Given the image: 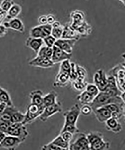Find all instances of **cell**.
Wrapping results in <instances>:
<instances>
[{
    "label": "cell",
    "instance_id": "20",
    "mask_svg": "<svg viewBox=\"0 0 125 150\" xmlns=\"http://www.w3.org/2000/svg\"><path fill=\"white\" fill-rule=\"evenodd\" d=\"M94 98L85 90L77 96V99L82 105H90L93 101Z\"/></svg>",
    "mask_w": 125,
    "mask_h": 150
},
{
    "label": "cell",
    "instance_id": "26",
    "mask_svg": "<svg viewBox=\"0 0 125 150\" xmlns=\"http://www.w3.org/2000/svg\"><path fill=\"white\" fill-rule=\"evenodd\" d=\"M62 38L66 39H75L78 40L79 37L75 32L74 29H72L70 27L65 26L63 28V33Z\"/></svg>",
    "mask_w": 125,
    "mask_h": 150
},
{
    "label": "cell",
    "instance_id": "6",
    "mask_svg": "<svg viewBox=\"0 0 125 150\" xmlns=\"http://www.w3.org/2000/svg\"><path fill=\"white\" fill-rule=\"evenodd\" d=\"M80 108L79 104H75L67 110L63 112L64 123L76 124L78 118L81 115Z\"/></svg>",
    "mask_w": 125,
    "mask_h": 150
},
{
    "label": "cell",
    "instance_id": "35",
    "mask_svg": "<svg viewBox=\"0 0 125 150\" xmlns=\"http://www.w3.org/2000/svg\"><path fill=\"white\" fill-rule=\"evenodd\" d=\"M63 30V28L62 26L58 28H53L51 35L57 40L59 39L62 38Z\"/></svg>",
    "mask_w": 125,
    "mask_h": 150
},
{
    "label": "cell",
    "instance_id": "14",
    "mask_svg": "<svg viewBox=\"0 0 125 150\" xmlns=\"http://www.w3.org/2000/svg\"><path fill=\"white\" fill-rule=\"evenodd\" d=\"M93 112L97 120L100 123H105L112 117L111 112L105 106L97 108Z\"/></svg>",
    "mask_w": 125,
    "mask_h": 150
},
{
    "label": "cell",
    "instance_id": "46",
    "mask_svg": "<svg viewBox=\"0 0 125 150\" xmlns=\"http://www.w3.org/2000/svg\"><path fill=\"white\" fill-rule=\"evenodd\" d=\"M6 106H7L4 103H0V117L4 111Z\"/></svg>",
    "mask_w": 125,
    "mask_h": 150
},
{
    "label": "cell",
    "instance_id": "44",
    "mask_svg": "<svg viewBox=\"0 0 125 150\" xmlns=\"http://www.w3.org/2000/svg\"><path fill=\"white\" fill-rule=\"evenodd\" d=\"M48 24L52 25L56 21V18L54 15L49 14L47 16Z\"/></svg>",
    "mask_w": 125,
    "mask_h": 150
},
{
    "label": "cell",
    "instance_id": "39",
    "mask_svg": "<svg viewBox=\"0 0 125 150\" xmlns=\"http://www.w3.org/2000/svg\"><path fill=\"white\" fill-rule=\"evenodd\" d=\"M60 134L65 141L70 143L73 138L74 134L68 131H65L60 132Z\"/></svg>",
    "mask_w": 125,
    "mask_h": 150
},
{
    "label": "cell",
    "instance_id": "51",
    "mask_svg": "<svg viewBox=\"0 0 125 150\" xmlns=\"http://www.w3.org/2000/svg\"><path fill=\"white\" fill-rule=\"evenodd\" d=\"M2 87L0 86V93H1V91H2Z\"/></svg>",
    "mask_w": 125,
    "mask_h": 150
},
{
    "label": "cell",
    "instance_id": "8",
    "mask_svg": "<svg viewBox=\"0 0 125 150\" xmlns=\"http://www.w3.org/2000/svg\"><path fill=\"white\" fill-rule=\"evenodd\" d=\"M62 111V103L60 102H57L55 104L45 107L42 114L39 116V120L41 122H46L53 115L60 113Z\"/></svg>",
    "mask_w": 125,
    "mask_h": 150
},
{
    "label": "cell",
    "instance_id": "18",
    "mask_svg": "<svg viewBox=\"0 0 125 150\" xmlns=\"http://www.w3.org/2000/svg\"><path fill=\"white\" fill-rule=\"evenodd\" d=\"M44 93L41 90H36L32 91L29 94V97L31 103L37 104L40 106H44Z\"/></svg>",
    "mask_w": 125,
    "mask_h": 150
},
{
    "label": "cell",
    "instance_id": "45",
    "mask_svg": "<svg viewBox=\"0 0 125 150\" xmlns=\"http://www.w3.org/2000/svg\"><path fill=\"white\" fill-rule=\"evenodd\" d=\"M7 32V29L3 25H0V37H3Z\"/></svg>",
    "mask_w": 125,
    "mask_h": 150
},
{
    "label": "cell",
    "instance_id": "41",
    "mask_svg": "<svg viewBox=\"0 0 125 150\" xmlns=\"http://www.w3.org/2000/svg\"><path fill=\"white\" fill-rule=\"evenodd\" d=\"M41 149L44 150H62L60 148L57 146L55 144H53L51 142H50L44 145Z\"/></svg>",
    "mask_w": 125,
    "mask_h": 150
},
{
    "label": "cell",
    "instance_id": "48",
    "mask_svg": "<svg viewBox=\"0 0 125 150\" xmlns=\"http://www.w3.org/2000/svg\"><path fill=\"white\" fill-rule=\"evenodd\" d=\"M6 136V134L0 131V144L2 143V141L4 140Z\"/></svg>",
    "mask_w": 125,
    "mask_h": 150
},
{
    "label": "cell",
    "instance_id": "19",
    "mask_svg": "<svg viewBox=\"0 0 125 150\" xmlns=\"http://www.w3.org/2000/svg\"><path fill=\"white\" fill-rule=\"evenodd\" d=\"M105 128L109 131L117 133L120 132L122 129V127L120 123L118 122L117 119L111 117L106 120Z\"/></svg>",
    "mask_w": 125,
    "mask_h": 150
},
{
    "label": "cell",
    "instance_id": "11",
    "mask_svg": "<svg viewBox=\"0 0 125 150\" xmlns=\"http://www.w3.org/2000/svg\"><path fill=\"white\" fill-rule=\"evenodd\" d=\"M77 40L75 39L61 38L57 40L55 45L69 54H72Z\"/></svg>",
    "mask_w": 125,
    "mask_h": 150
},
{
    "label": "cell",
    "instance_id": "33",
    "mask_svg": "<svg viewBox=\"0 0 125 150\" xmlns=\"http://www.w3.org/2000/svg\"><path fill=\"white\" fill-rule=\"evenodd\" d=\"M77 78L76 79L85 81L87 76V71L85 68L78 65H76Z\"/></svg>",
    "mask_w": 125,
    "mask_h": 150
},
{
    "label": "cell",
    "instance_id": "34",
    "mask_svg": "<svg viewBox=\"0 0 125 150\" xmlns=\"http://www.w3.org/2000/svg\"><path fill=\"white\" fill-rule=\"evenodd\" d=\"M71 67V62H70V60H65L61 62L59 71L70 74Z\"/></svg>",
    "mask_w": 125,
    "mask_h": 150
},
{
    "label": "cell",
    "instance_id": "15",
    "mask_svg": "<svg viewBox=\"0 0 125 150\" xmlns=\"http://www.w3.org/2000/svg\"><path fill=\"white\" fill-rule=\"evenodd\" d=\"M70 81V74L58 71L53 83V86L57 88H63L67 86Z\"/></svg>",
    "mask_w": 125,
    "mask_h": 150
},
{
    "label": "cell",
    "instance_id": "28",
    "mask_svg": "<svg viewBox=\"0 0 125 150\" xmlns=\"http://www.w3.org/2000/svg\"><path fill=\"white\" fill-rule=\"evenodd\" d=\"M21 8L18 5H15L12 6L10 10L8 12L7 18L12 19L16 18L17 16L20 13Z\"/></svg>",
    "mask_w": 125,
    "mask_h": 150
},
{
    "label": "cell",
    "instance_id": "4",
    "mask_svg": "<svg viewBox=\"0 0 125 150\" xmlns=\"http://www.w3.org/2000/svg\"><path fill=\"white\" fill-rule=\"evenodd\" d=\"M28 135L26 127L22 123H11L6 134L19 138L25 141Z\"/></svg>",
    "mask_w": 125,
    "mask_h": 150
},
{
    "label": "cell",
    "instance_id": "32",
    "mask_svg": "<svg viewBox=\"0 0 125 150\" xmlns=\"http://www.w3.org/2000/svg\"><path fill=\"white\" fill-rule=\"evenodd\" d=\"M85 90L94 97L98 96L100 92L99 88L94 83H88Z\"/></svg>",
    "mask_w": 125,
    "mask_h": 150
},
{
    "label": "cell",
    "instance_id": "25",
    "mask_svg": "<svg viewBox=\"0 0 125 150\" xmlns=\"http://www.w3.org/2000/svg\"><path fill=\"white\" fill-rule=\"evenodd\" d=\"M51 142L60 148L62 150H69L70 143L65 141L60 134L57 136Z\"/></svg>",
    "mask_w": 125,
    "mask_h": 150
},
{
    "label": "cell",
    "instance_id": "13",
    "mask_svg": "<svg viewBox=\"0 0 125 150\" xmlns=\"http://www.w3.org/2000/svg\"><path fill=\"white\" fill-rule=\"evenodd\" d=\"M29 64L31 66L47 68L53 67L54 64L51 59L38 55L29 62Z\"/></svg>",
    "mask_w": 125,
    "mask_h": 150
},
{
    "label": "cell",
    "instance_id": "29",
    "mask_svg": "<svg viewBox=\"0 0 125 150\" xmlns=\"http://www.w3.org/2000/svg\"><path fill=\"white\" fill-rule=\"evenodd\" d=\"M68 131L73 134H76L79 132V129L77 126L76 124H66L64 123L60 132L63 131Z\"/></svg>",
    "mask_w": 125,
    "mask_h": 150
},
{
    "label": "cell",
    "instance_id": "22",
    "mask_svg": "<svg viewBox=\"0 0 125 150\" xmlns=\"http://www.w3.org/2000/svg\"><path fill=\"white\" fill-rule=\"evenodd\" d=\"M17 110L18 109L14 105L6 106L0 117V119L7 122L11 123V117L13 113Z\"/></svg>",
    "mask_w": 125,
    "mask_h": 150
},
{
    "label": "cell",
    "instance_id": "31",
    "mask_svg": "<svg viewBox=\"0 0 125 150\" xmlns=\"http://www.w3.org/2000/svg\"><path fill=\"white\" fill-rule=\"evenodd\" d=\"M72 86L75 90L78 91H84L88 83L83 80L76 79L72 81Z\"/></svg>",
    "mask_w": 125,
    "mask_h": 150
},
{
    "label": "cell",
    "instance_id": "23",
    "mask_svg": "<svg viewBox=\"0 0 125 150\" xmlns=\"http://www.w3.org/2000/svg\"><path fill=\"white\" fill-rule=\"evenodd\" d=\"M9 28L20 33L24 31V25L21 20L17 18L11 19L9 22Z\"/></svg>",
    "mask_w": 125,
    "mask_h": 150
},
{
    "label": "cell",
    "instance_id": "1",
    "mask_svg": "<svg viewBox=\"0 0 125 150\" xmlns=\"http://www.w3.org/2000/svg\"><path fill=\"white\" fill-rule=\"evenodd\" d=\"M124 103L121 98L119 96H112L105 92H100L96 96L93 101L90 105L93 112L98 108L104 106L111 103Z\"/></svg>",
    "mask_w": 125,
    "mask_h": 150
},
{
    "label": "cell",
    "instance_id": "27",
    "mask_svg": "<svg viewBox=\"0 0 125 150\" xmlns=\"http://www.w3.org/2000/svg\"><path fill=\"white\" fill-rule=\"evenodd\" d=\"M53 53V48L46 46H42L40 49L38 55L51 59Z\"/></svg>",
    "mask_w": 125,
    "mask_h": 150
},
{
    "label": "cell",
    "instance_id": "54",
    "mask_svg": "<svg viewBox=\"0 0 125 150\" xmlns=\"http://www.w3.org/2000/svg\"></svg>",
    "mask_w": 125,
    "mask_h": 150
},
{
    "label": "cell",
    "instance_id": "16",
    "mask_svg": "<svg viewBox=\"0 0 125 150\" xmlns=\"http://www.w3.org/2000/svg\"><path fill=\"white\" fill-rule=\"evenodd\" d=\"M123 103H111L104 106L110 111L112 117L118 120L123 116Z\"/></svg>",
    "mask_w": 125,
    "mask_h": 150
},
{
    "label": "cell",
    "instance_id": "36",
    "mask_svg": "<svg viewBox=\"0 0 125 150\" xmlns=\"http://www.w3.org/2000/svg\"><path fill=\"white\" fill-rule=\"evenodd\" d=\"M44 43L46 46L53 48L55 45L57 40L51 35L43 39Z\"/></svg>",
    "mask_w": 125,
    "mask_h": 150
},
{
    "label": "cell",
    "instance_id": "52",
    "mask_svg": "<svg viewBox=\"0 0 125 150\" xmlns=\"http://www.w3.org/2000/svg\"><path fill=\"white\" fill-rule=\"evenodd\" d=\"M123 58H124L125 59V53L123 54Z\"/></svg>",
    "mask_w": 125,
    "mask_h": 150
},
{
    "label": "cell",
    "instance_id": "10",
    "mask_svg": "<svg viewBox=\"0 0 125 150\" xmlns=\"http://www.w3.org/2000/svg\"><path fill=\"white\" fill-rule=\"evenodd\" d=\"M93 81L100 92L105 91L108 86L107 77H106L103 71L101 69L97 71L94 74Z\"/></svg>",
    "mask_w": 125,
    "mask_h": 150
},
{
    "label": "cell",
    "instance_id": "42",
    "mask_svg": "<svg viewBox=\"0 0 125 150\" xmlns=\"http://www.w3.org/2000/svg\"><path fill=\"white\" fill-rule=\"evenodd\" d=\"M12 6V5H11V3L7 0H6L2 2L1 4V8L4 11L8 12Z\"/></svg>",
    "mask_w": 125,
    "mask_h": 150
},
{
    "label": "cell",
    "instance_id": "49",
    "mask_svg": "<svg viewBox=\"0 0 125 150\" xmlns=\"http://www.w3.org/2000/svg\"><path fill=\"white\" fill-rule=\"evenodd\" d=\"M121 97L122 99V101H123V102L125 104V92H124V93L122 94Z\"/></svg>",
    "mask_w": 125,
    "mask_h": 150
},
{
    "label": "cell",
    "instance_id": "43",
    "mask_svg": "<svg viewBox=\"0 0 125 150\" xmlns=\"http://www.w3.org/2000/svg\"><path fill=\"white\" fill-rule=\"evenodd\" d=\"M38 21L40 25H45L48 24L47 16L42 15L39 17Z\"/></svg>",
    "mask_w": 125,
    "mask_h": 150
},
{
    "label": "cell",
    "instance_id": "30",
    "mask_svg": "<svg viewBox=\"0 0 125 150\" xmlns=\"http://www.w3.org/2000/svg\"><path fill=\"white\" fill-rule=\"evenodd\" d=\"M25 117V113L24 114L18 110L13 113L11 117V123H22Z\"/></svg>",
    "mask_w": 125,
    "mask_h": 150
},
{
    "label": "cell",
    "instance_id": "37",
    "mask_svg": "<svg viewBox=\"0 0 125 150\" xmlns=\"http://www.w3.org/2000/svg\"><path fill=\"white\" fill-rule=\"evenodd\" d=\"M93 112L92 108L89 104L83 105L80 108L81 114L84 116H88Z\"/></svg>",
    "mask_w": 125,
    "mask_h": 150
},
{
    "label": "cell",
    "instance_id": "24",
    "mask_svg": "<svg viewBox=\"0 0 125 150\" xmlns=\"http://www.w3.org/2000/svg\"><path fill=\"white\" fill-rule=\"evenodd\" d=\"M0 103H4L7 106L14 105L10 93L4 88L0 93Z\"/></svg>",
    "mask_w": 125,
    "mask_h": 150
},
{
    "label": "cell",
    "instance_id": "2",
    "mask_svg": "<svg viewBox=\"0 0 125 150\" xmlns=\"http://www.w3.org/2000/svg\"><path fill=\"white\" fill-rule=\"evenodd\" d=\"M86 135L90 143V150H106L110 148V143L104 140L103 134L101 132L92 131Z\"/></svg>",
    "mask_w": 125,
    "mask_h": 150
},
{
    "label": "cell",
    "instance_id": "53",
    "mask_svg": "<svg viewBox=\"0 0 125 150\" xmlns=\"http://www.w3.org/2000/svg\"></svg>",
    "mask_w": 125,
    "mask_h": 150
},
{
    "label": "cell",
    "instance_id": "12",
    "mask_svg": "<svg viewBox=\"0 0 125 150\" xmlns=\"http://www.w3.org/2000/svg\"><path fill=\"white\" fill-rule=\"evenodd\" d=\"M53 53L51 60L54 64L71 59L72 54L66 53L55 45L53 46Z\"/></svg>",
    "mask_w": 125,
    "mask_h": 150
},
{
    "label": "cell",
    "instance_id": "47",
    "mask_svg": "<svg viewBox=\"0 0 125 150\" xmlns=\"http://www.w3.org/2000/svg\"><path fill=\"white\" fill-rule=\"evenodd\" d=\"M51 25L53 28H58L61 26L60 23L57 21H55V22Z\"/></svg>",
    "mask_w": 125,
    "mask_h": 150
},
{
    "label": "cell",
    "instance_id": "21",
    "mask_svg": "<svg viewBox=\"0 0 125 150\" xmlns=\"http://www.w3.org/2000/svg\"><path fill=\"white\" fill-rule=\"evenodd\" d=\"M58 94L54 91H51L44 96V105L45 107L53 105L57 102Z\"/></svg>",
    "mask_w": 125,
    "mask_h": 150
},
{
    "label": "cell",
    "instance_id": "50",
    "mask_svg": "<svg viewBox=\"0 0 125 150\" xmlns=\"http://www.w3.org/2000/svg\"><path fill=\"white\" fill-rule=\"evenodd\" d=\"M119 1H120L121 2L123 3L124 4V5L125 6V0H119Z\"/></svg>",
    "mask_w": 125,
    "mask_h": 150
},
{
    "label": "cell",
    "instance_id": "3",
    "mask_svg": "<svg viewBox=\"0 0 125 150\" xmlns=\"http://www.w3.org/2000/svg\"><path fill=\"white\" fill-rule=\"evenodd\" d=\"M45 107L40 106L31 103L28 106L25 113V117L22 124L24 125L32 124L42 114Z\"/></svg>",
    "mask_w": 125,
    "mask_h": 150
},
{
    "label": "cell",
    "instance_id": "7",
    "mask_svg": "<svg viewBox=\"0 0 125 150\" xmlns=\"http://www.w3.org/2000/svg\"><path fill=\"white\" fill-rule=\"evenodd\" d=\"M52 28V25L48 24L34 27L30 29L29 33L30 37L43 39L51 35Z\"/></svg>",
    "mask_w": 125,
    "mask_h": 150
},
{
    "label": "cell",
    "instance_id": "40",
    "mask_svg": "<svg viewBox=\"0 0 125 150\" xmlns=\"http://www.w3.org/2000/svg\"><path fill=\"white\" fill-rule=\"evenodd\" d=\"M10 124L0 119V131L6 134Z\"/></svg>",
    "mask_w": 125,
    "mask_h": 150
},
{
    "label": "cell",
    "instance_id": "9",
    "mask_svg": "<svg viewBox=\"0 0 125 150\" xmlns=\"http://www.w3.org/2000/svg\"><path fill=\"white\" fill-rule=\"evenodd\" d=\"M25 142L19 138L10 135H6L0 144V148L9 150H14Z\"/></svg>",
    "mask_w": 125,
    "mask_h": 150
},
{
    "label": "cell",
    "instance_id": "17",
    "mask_svg": "<svg viewBox=\"0 0 125 150\" xmlns=\"http://www.w3.org/2000/svg\"><path fill=\"white\" fill-rule=\"evenodd\" d=\"M44 44V43L42 39L31 37L27 39L26 42V46L34 50L37 54L40 49L43 46Z\"/></svg>",
    "mask_w": 125,
    "mask_h": 150
},
{
    "label": "cell",
    "instance_id": "5",
    "mask_svg": "<svg viewBox=\"0 0 125 150\" xmlns=\"http://www.w3.org/2000/svg\"><path fill=\"white\" fill-rule=\"evenodd\" d=\"M69 150H90V143L88 140L87 135L84 133H78L75 140L70 143Z\"/></svg>",
    "mask_w": 125,
    "mask_h": 150
},
{
    "label": "cell",
    "instance_id": "38",
    "mask_svg": "<svg viewBox=\"0 0 125 150\" xmlns=\"http://www.w3.org/2000/svg\"><path fill=\"white\" fill-rule=\"evenodd\" d=\"M71 69H70V81H74L77 78L76 65L74 62H71Z\"/></svg>",
    "mask_w": 125,
    "mask_h": 150
}]
</instances>
